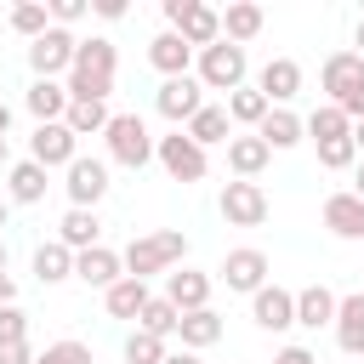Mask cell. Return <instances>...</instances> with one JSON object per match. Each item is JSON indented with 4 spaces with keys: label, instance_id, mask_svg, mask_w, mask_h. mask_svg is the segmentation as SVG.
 I'll return each instance as SVG.
<instances>
[{
    "label": "cell",
    "instance_id": "9c48e42d",
    "mask_svg": "<svg viewBox=\"0 0 364 364\" xmlns=\"http://www.w3.org/2000/svg\"><path fill=\"white\" fill-rule=\"evenodd\" d=\"M154 108H159L171 125H188V119L205 108V85H199L193 74H176V80H165V85L154 91Z\"/></svg>",
    "mask_w": 364,
    "mask_h": 364
},
{
    "label": "cell",
    "instance_id": "4316f807",
    "mask_svg": "<svg viewBox=\"0 0 364 364\" xmlns=\"http://www.w3.org/2000/svg\"><path fill=\"white\" fill-rule=\"evenodd\" d=\"M182 131H188V136H193L199 148H210V142H228V136H233V119H228V108L205 102V108H199V114H193V119H188Z\"/></svg>",
    "mask_w": 364,
    "mask_h": 364
},
{
    "label": "cell",
    "instance_id": "7dc6e473",
    "mask_svg": "<svg viewBox=\"0 0 364 364\" xmlns=\"http://www.w3.org/2000/svg\"><path fill=\"white\" fill-rule=\"evenodd\" d=\"M165 364H199V353H188V347H182V353H165Z\"/></svg>",
    "mask_w": 364,
    "mask_h": 364
},
{
    "label": "cell",
    "instance_id": "4dcf8cb0",
    "mask_svg": "<svg viewBox=\"0 0 364 364\" xmlns=\"http://www.w3.org/2000/svg\"><path fill=\"white\" fill-rule=\"evenodd\" d=\"M222 17V40H233V46H245V40H256L262 34V6H228V11H216Z\"/></svg>",
    "mask_w": 364,
    "mask_h": 364
},
{
    "label": "cell",
    "instance_id": "d590c367",
    "mask_svg": "<svg viewBox=\"0 0 364 364\" xmlns=\"http://www.w3.org/2000/svg\"><path fill=\"white\" fill-rule=\"evenodd\" d=\"M125 364H165V341L148 336V330H131L125 336Z\"/></svg>",
    "mask_w": 364,
    "mask_h": 364
},
{
    "label": "cell",
    "instance_id": "b9f144b4",
    "mask_svg": "<svg viewBox=\"0 0 364 364\" xmlns=\"http://www.w3.org/2000/svg\"><path fill=\"white\" fill-rule=\"evenodd\" d=\"M0 364H34L28 341H11V347H0Z\"/></svg>",
    "mask_w": 364,
    "mask_h": 364
},
{
    "label": "cell",
    "instance_id": "9a60e30c",
    "mask_svg": "<svg viewBox=\"0 0 364 364\" xmlns=\"http://www.w3.org/2000/svg\"><path fill=\"white\" fill-rule=\"evenodd\" d=\"M256 91L267 97V108H284V102L301 91V63H296V57H273V63L256 74Z\"/></svg>",
    "mask_w": 364,
    "mask_h": 364
},
{
    "label": "cell",
    "instance_id": "277c9868",
    "mask_svg": "<svg viewBox=\"0 0 364 364\" xmlns=\"http://www.w3.org/2000/svg\"><path fill=\"white\" fill-rule=\"evenodd\" d=\"M245 68H250V63H245V46L216 40V46L199 51V74H193V80H199L205 91H239V85H245Z\"/></svg>",
    "mask_w": 364,
    "mask_h": 364
},
{
    "label": "cell",
    "instance_id": "1f68e13d",
    "mask_svg": "<svg viewBox=\"0 0 364 364\" xmlns=\"http://www.w3.org/2000/svg\"><path fill=\"white\" fill-rule=\"evenodd\" d=\"M102 301H108L114 318H136V313L148 307V284H142V279H119V284L102 290Z\"/></svg>",
    "mask_w": 364,
    "mask_h": 364
},
{
    "label": "cell",
    "instance_id": "ab89813d",
    "mask_svg": "<svg viewBox=\"0 0 364 364\" xmlns=\"http://www.w3.org/2000/svg\"><path fill=\"white\" fill-rule=\"evenodd\" d=\"M11 341H28V318L17 307H0V347H11Z\"/></svg>",
    "mask_w": 364,
    "mask_h": 364
},
{
    "label": "cell",
    "instance_id": "8d00e7d4",
    "mask_svg": "<svg viewBox=\"0 0 364 364\" xmlns=\"http://www.w3.org/2000/svg\"><path fill=\"white\" fill-rule=\"evenodd\" d=\"M11 28H17L23 40H40V34L51 28V11H46V6H11Z\"/></svg>",
    "mask_w": 364,
    "mask_h": 364
},
{
    "label": "cell",
    "instance_id": "816d5d0a",
    "mask_svg": "<svg viewBox=\"0 0 364 364\" xmlns=\"http://www.w3.org/2000/svg\"><path fill=\"white\" fill-rule=\"evenodd\" d=\"M0 273H6V245H0Z\"/></svg>",
    "mask_w": 364,
    "mask_h": 364
},
{
    "label": "cell",
    "instance_id": "ac0fdd59",
    "mask_svg": "<svg viewBox=\"0 0 364 364\" xmlns=\"http://www.w3.org/2000/svg\"><path fill=\"white\" fill-rule=\"evenodd\" d=\"M267 159H273V148L250 131V136H228V171L239 176V182H250V176H262L267 171Z\"/></svg>",
    "mask_w": 364,
    "mask_h": 364
},
{
    "label": "cell",
    "instance_id": "ffe728a7",
    "mask_svg": "<svg viewBox=\"0 0 364 364\" xmlns=\"http://www.w3.org/2000/svg\"><path fill=\"white\" fill-rule=\"evenodd\" d=\"M336 290H324V284H307V290H296V324L301 330H324V324H336Z\"/></svg>",
    "mask_w": 364,
    "mask_h": 364
},
{
    "label": "cell",
    "instance_id": "f35d334b",
    "mask_svg": "<svg viewBox=\"0 0 364 364\" xmlns=\"http://www.w3.org/2000/svg\"><path fill=\"white\" fill-rule=\"evenodd\" d=\"M34 364H91V347L85 341H51L46 353H34Z\"/></svg>",
    "mask_w": 364,
    "mask_h": 364
},
{
    "label": "cell",
    "instance_id": "44dd1931",
    "mask_svg": "<svg viewBox=\"0 0 364 364\" xmlns=\"http://www.w3.org/2000/svg\"><path fill=\"white\" fill-rule=\"evenodd\" d=\"M324 228H330L336 239H364V199L330 193V199H324Z\"/></svg>",
    "mask_w": 364,
    "mask_h": 364
},
{
    "label": "cell",
    "instance_id": "e575fe53",
    "mask_svg": "<svg viewBox=\"0 0 364 364\" xmlns=\"http://www.w3.org/2000/svg\"><path fill=\"white\" fill-rule=\"evenodd\" d=\"M176 318H182V313H176L165 296H148V307L136 313V330H148V336H159V341H165V336H176Z\"/></svg>",
    "mask_w": 364,
    "mask_h": 364
},
{
    "label": "cell",
    "instance_id": "ba28073f",
    "mask_svg": "<svg viewBox=\"0 0 364 364\" xmlns=\"http://www.w3.org/2000/svg\"><path fill=\"white\" fill-rule=\"evenodd\" d=\"M74 34L68 28H46L40 40H28V68H34V80H57V74H68V63H74Z\"/></svg>",
    "mask_w": 364,
    "mask_h": 364
},
{
    "label": "cell",
    "instance_id": "7402d4cb",
    "mask_svg": "<svg viewBox=\"0 0 364 364\" xmlns=\"http://www.w3.org/2000/svg\"><path fill=\"white\" fill-rule=\"evenodd\" d=\"M148 63L165 74V80H176V74H188V63H193V46L182 40V34H154V46H148Z\"/></svg>",
    "mask_w": 364,
    "mask_h": 364
},
{
    "label": "cell",
    "instance_id": "7a4b0ae2",
    "mask_svg": "<svg viewBox=\"0 0 364 364\" xmlns=\"http://www.w3.org/2000/svg\"><path fill=\"white\" fill-rule=\"evenodd\" d=\"M182 256H188V233L165 228V233L131 239L125 256H119V267H125V279H142V284H148V273H171V267H182Z\"/></svg>",
    "mask_w": 364,
    "mask_h": 364
},
{
    "label": "cell",
    "instance_id": "7bdbcfd3",
    "mask_svg": "<svg viewBox=\"0 0 364 364\" xmlns=\"http://www.w3.org/2000/svg\"><path fill=\"white\" fill-rule=\"evenodd\" d=\"M273 364H318V358H313L307 347H279V358H273Z\"/></svg>",
    "mask_w": 364,
    "mask_h": 364
},
{
    "label": "cell",
    "instance_id": "f5cc1de1",
    "mask_svg": "<svg viewBox=\"0 0 364 364\" xmlns=\"http://www.w3.org/2000/svg\"><path fill=\"white\" fill-rule=\"evenodd\" d=\"M0 228H6V199H0Z\"/></svg>",
    "mask_w": 364,
    "mask_h": 364
},
{
    "label": "cell",
    "instance_id": "6da1fadb",
    "mask_svg": "<svg viewBox=\"0 0 364 364\" xmlns=\"http://www.w3.org/2000/svg\"><path fill=\"white\" fill-rule=\"evenodd\" d=\"M114 68H119L114 40H102V34L80 40V46H74V63H68V102H108Z\"/></svg>",
    "mask_w": 364,
    "mask_h": 364
},
{
    "label": "cell",
    "instance_id": "83f0119b",
    "mask_svg": "<svg viewBox=\"0 0 364 364\" xmlns=\"http://www.w3.org/2000/svg\"><path fill=\"white\" fill-rule=\"evenodd\" d=\"M256 136H262V142H267V148L279 154V148H296V142H301L307 131H301V119H296L290 108H267V119L256 125Z\"/></svg>",
    "mask_w": 364,
    "mask_h": 364
},
{
    "label": "cell",
    "instance_id": "8fae6325",
    "mask_svg": "<svg viewBox=\"0 0 364 364\" xmlns=\"http://www.w3.org/2000/svg\"><path fill=\"white\" fill-rule=\"evenodd\" d=\"M216 273H222V284H228V290L256 296V290L267 284V256H262L256 245H239V250H228V256H222V267H216Z\"/></svg>",
    "mask_w": 364,
    "mask_h": 364
},
{
    "label": "cell",
    "instance_id": "db71d44e",
    "mask_svg": "<svg viewBox=\"0 0 364 364\" xmlns=\"http://www.w3.org/2000/svg\"><path fill=\"white\" fill-rule=\"evenodd\" d=\"M0 159H6V142H0Z\"/></svg>",
    "mask_w": 364,
    "mask_h": 364
},
{
    "label": "cell",
    "instance_id": "f6af8a7d",
    "mask_svg": "<svg viewBox=\"0 0 364 364\" xmlns=\"http://www.w3.org/2000/svg\"><path fill=\"white\" fill-rule=\"evenodd\" d=\"M11 296H17V279H11V273H0V307H11Z\"/></svg>",
    "mask_w": 364,
    "mask_h": 364
},
{
    "label": "cell",
    "instance_id": "f1b7e54d",
    "mask_svg": "<svg viewBox=\"0 0 364 364\" xmlns=\"http://www.w3.org/2000/svg\"><path fill=\"white\" fill-rule=\"evenodd\" d=\"M301 131H307L313 142H336V136H353V119H347L336 102H318V108L301 119Z\"/></svg>",
    "mask_w": 364,
    "mask_h": 364
},
{
    "label": "cell",
    "instance_id": "3957f363",
    "mask_svg": "<svg viewBox=\"0 0 364 364\" xmlns=\"http://www.w3.org/2000/svg\"><path fill=\"white\" fill-rule=\"evenodd\" d=\"M318 85L330 91V102L347 119H364V57L358 51H330L318 68Z\"/></svg>",
    "mask_w": 364,
    "mask_h": 364
},
{
    "label": "cell",
    "instance_id": "30bf717a",
    "mask_svg": "<svg viewBox=\"0 0 364 364\" xmlns=\"http://www.w3.org/2000/svg\"><path fill=\"white\" fill-rule=\"evenodd\" d=\"M222 222L228 228H262L267 222V193L256 182H228L222 188Z\"/></svg>",
    "mask_w": 364,
    "mask_h": 364
},
{
    "label": "cell",
    "instance_id": "e0dca14e",
    "mask_svg": "<svg viewBox=\"0 0 364 364\" xmlns=\"http://www.w3.org/2000/svg\"><path fill=\"white\" fill-rule=\"evenodd\" d=\"M250 318H256L262 330H290V324H296V296L279 290V284H262V290L250 296Z\"/></svg>",
    "mask_w": 364,
    "mask_h": 364
},
{
    "label": "cell",
    "instance_id": "cb8c5ba5",
    "mask_svg": "<svg viewBox=\"0 0 364 364\" xmlns=\"http://www.w3.org/2000/svg\"><path fill=\"white\" fill-rule=\"evenodd\" d=\"M97 233H102L97 210H74V205H68V210H63V222H57V245H68L74 256H80V250H91V245H97Z\"/></svg>",
    "mask_w": 364,
    "mask_h": 364
},
{
    "label": "cell",
    "instance_id": "c3c4849f",
    "mask_svg": "<svg viewBox=\"0 0 364 364\" xmlns=\"http://www.w3.org/2000/svg\"><path fill=\"white\" fill-rule=\"evenodd\" d=\"M6 131H11V108L0 102V142H6Z\"/></svg>",
    "mask_w": 364,
    "mask_h": 364
},
{
    "label": "cell",
    "instance_id": "f907efd6",
    "mask_svg": "<svg viewBox=\"0 0 364 364\" xmlns=\"http://www.w3.org/2000/svg\"><path fill=\"white\" fill-rule=\"evenodd\" d=\"M353 46H358V57H364V17H358V34H353Z\"/></svg>",
    "mask_w": 364,
    "mask_h": 364
},
{
    "label": "cell",
    "instance_id": "d6a6232c",
    "mask_svg": "<svg viewBox=\"0 0 364 364\" xmlns=\"http://www.w3.org/2000/svg\"><path fill=\"white\" fill-rule=\"evenodd\" d=\"M108 102H68V114H63V125L74 131V136H102L108 131Z\"/></svg>",
    "mask_w": 364,
    "mask_h": 364
},
{
    "label": "cell",
    "instance_id": "f546056e",
    "mask_svg": "<svg viewBox=\"0 0 364 364\" xmlns=\"http://www.w3.org/2000/svg\"><path fill=\"white\" fill-rule=\"evenodd\" d=\"M34 279H40V284H63V279H74V250L57 245V239L40 245V250H34Z\"/></svg>",
    "mask_w": 364,
    "mask_h": 364
},
{
    "label": "cell",
    "instance_id": "836d02e7",
    "mask_svg": "<svg viewBox=\"0 0 364 364\" xmlns=\"http://www.w3.org/2000/svg\"><path fill=\"white\" fill-rule=\"evenodd\" d=\"M228 119H233V125H262V119H267V97H262L256 85L228 91Z\"/></svg>",
    "mask_w": 364,
    "mask_h": 364
},
{
    "label": "cell",
    "instance_id": "60d3db41",
    "mask_svg": "<svg viewBox=\"0 0 364 364\" xmlns=\"http://www.w3.org/2000/svg\"><path fill=\"white\" fill-rule=\"evenodd\" d=\"M46 11L57 17V28H68V23H80V17H85V0H51Z\"/></svg>",
    "mask_w": 364,
    "mask_h": 364
},
{
    "label": "cell",
    "instance_id": "681fc988",
    "mask_svg": "<svg viewBox=\"0 0 364 364\" xmlns=\"http://www.w3.org/2000/svg\"><path fill=\"white\" fill-rule=\"evenodd\" d=\"M353 148H358V154H364V119H358V125H353Z\"/></svg>",
    "mask_w": 364,
    "mask_h": 364
},
{
    "label": "cell",
    "instance_id": "8992f818",
    "mask_svg": "<svg viewBox=\"0 0 364 364\" xmlns=\"http://www.w3.org/2000/svg\"><path fill=\"white\" fill-rule=\"evenodd\" d=\"M102 136H108V159H119V165H131V171H142V165L154 159V136H148L142 114H114Z\"/></svg>",
    "mask_w": 364,
    "mask_h": 364
},
{
    "label": "cell",
    "instance_id": "5bb4252c",
    "mask_svg": "<svg viewBox=\"0 0 364 364\" xmlns=\"http://www.w3.org/2000/svg\"><path fill=\"white\" fill-rule=\"evenodd\" d=\"M165 301H171L176 313L210 307V273H199V267H171V273H165Z\"/></svg>",
    "mask_w": 364,
    "mask_h": 364
},
{
    "label": "cell",
    "instance_id": "d6986e66",
    "mask_svg": "<svg viewBox=\"0 0 364 364\" xmlns=\"http://www.w3.org/2000/svg\"><path fill=\"white\" fill-rule=\"evenodd\" d=\"M336 341H341V353L364 358V290L336 301Z\"/></svg>",
    "mask_w": 364,
    "mask_h": 364
},
{
    "label": "cell",
    "instance_id": "74e56055",
    "mask_svg": "<svg viewBox=\"0 0 364 364\" xmlns=\"http://www.w3.org/2000/svg\"><path fill=\"white\" fill-rule=\"evenodd\" d=\"M318 165H324V171H347V165H358V148H353V136L318 142Z\"/></svg>",
    "mask_w": 364,
    "mask_h": 364
},
{
    "label": "cell",
    "instance_id": "7c38bea8",
    "mask_svg": "<svg viewBox=\"0 0 364 364\" xmlns=\"http://www.w3.org/2000/svg\"><path fill=\"white\" fill-rule=\"evenodd\" d=\"M28 159H34V165H46V171H51V165H63V171H68V165L80 159V136H74L63 119H57V125H40V131H34V142H28Z\"/></svg>",
    "mask_w": 364,
    "mask_h": 364
},
{
    "label": "cell",
    "instance_id": "52a82bcc",
    "mask_svg": "<svg viewBox=\"0 0 364 364\" xmlns=\"http://www.w3.org/2000/svg\"><path fill=\"white\" fill-rule=\"evenodd\" d=\"M154 159L165 165V176H171V182H205V171H210L205 148H199L188 131H171V136H159V142H154Z\"/></svg>",
    "mask_w": 364,
    "mask_h": 364
},
{
    "label": "cell",
    "instance_id": "484cf974",
    "mask_svg": "<svg viewBox=\"0 0 364 364\" xmlns=\"http://www.w3.org/2000/svg\"><path fill=\"white\" fill-rule=\"evenodd\" d=\"M176 336H182V347H188V353H199V347H216V341H222V318H216L210 307H199V313H182V318H176Z\"/></svg>",
    "mask_w": 364,
    "mask_h": 364
},
{
    "label": "cell",
    "instance_id": "4fadbf2b",
    "mask_svg": "<svg viewBox=\"0 0 364 364\" xmlns=\"http://www.w3.org/2000/svg\"><path fill=\"white\" fill-rule=\"evenodd\" d=\"M63 188H68L74 210H97V199L108 193V165H102V159H85V154H80V159L68 165V182H63Z\"/></svg>",
    "mask_w": 364,
    "mask_h": 364
},
{
    "label": "cell",
    "instance_id": "ee69618b",
    "mask_svg": "<svg viewBox=\"0 0 364 364\" xmlns=\"http://www.w3.org/2000/svg\"><path fill=\"white\" fill-rule=\"evenodd\" d=\"M97 17H108V23L125 17V0H97Z\"/></svg>",
    "mask_w": 364,
    "mask_h": 364
},
{
    "label": "cell",
    "instance_id": "bcb514c9",
    "mask_svg": "<svg viewBox=\"0 0 364 364\" xmlns=\"http://www.w3.org/2000/svg\"><path fill=\"white\" fill-rule=\"evenodd\" d=\"M347 193H353V199H364V159L353 165V188H347Z\"/></svg>",
    "mask_w": 364,
    "mask_h": 364
},
{
    "label": "cell",
    "instance_id": "603a6c76",
    "mask_svg": "<svg viewBox=\"0 0 364 364\" xmlns=\"http://www.w3.org/2000/svg\"><path fill=\"white\" fill-rule=\"evenodd\" d=\"M6 199H17V205H40V199H46V165L17 159V165L6 171Z\"/></svg>",
    "mask_w": 364,
    "mask_h": 364
},
{
    "label": "cell",
    "instance_id": "2e32d148",
    "mask_svg": "<svg viewBox=\"0 0 364 364\" xmlns=\"http://www.w3.org/2000/svg\"><path fill=\"white\" fill-rule=\"evenodd\" d=\"M74 279H80V284H91V290H108V284H119V279H125V267H119V256H114L108 245H91V250H80V256H74Z\"/></svg>",
    "mask_w": 364,
    "mask_h": 364
},
{
    "label": "cell",
    "instance_id": "5b68a950",
    "mask_svg": "<svg viewBox=\"0 0 364 364\" xmlns=\"http://www.w3.org/2000/svg\"><path fill=\"white\" fill-rule=\"evenodd\" d=\"M165 23H171V34H182L193 51H205V46L222 40V17H216L210 6H199V0H165Z\"/></svg>",
    "mask_w": 364,
    "mask_h": 364
},
{
    "label": "cell",
    "instance_id": "d4e9b609",
    "mask_svg": "<svg viewBox=\"0 0 364 364\" xmlns=\"http://www.w3.org/2000/svg\"><path fill=\"white\" fill-rule=\"evenodd\" d=\"M28 114H34L40 125H57V119L68 114V85H57V80H34V85H28Z\"/></svg>",
    "mask_w": 364,
    "mask_h": 364
}]
</instances>
